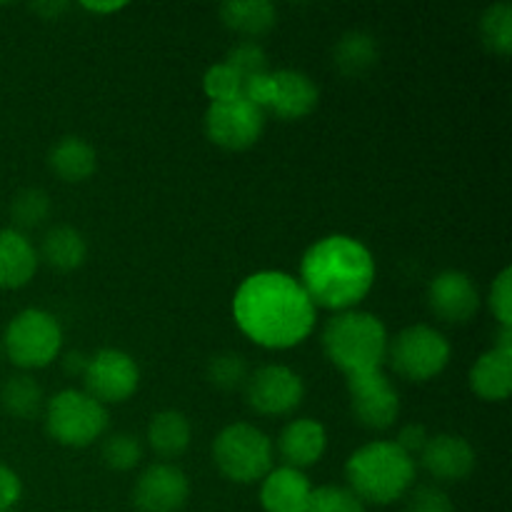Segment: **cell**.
Here are the masks:
<instances>
[{
  "label": "cell",
  "instance_id": "6da1fadb",
  "mask_svg": "<svg viewBox=\"0 0 512 512\" xmlns=\"http://www.w3.org/2000/svg\"><path fill=\"white\" fill-rule=\"evenodd\" d=\"M233 318L240 333L268 350H288L310 338L318 308L298 278L280 270H260L238 285Z\"/></svg>",
  "mask_w": 512,
  "mask_h": 512
},
{
  "label": "cell",
  "instance_id": "7a4b0ae2",
  "mask_svg": "<svg viewBox=\"0 0 512 512\" xmlns=\"http://www.w3.org/2000/svg\"><path fill=\"white\" fill-rule=\"evenodd\" d=\"M375 258L370 248L350 235H328L305 250L300 260V285L315 308L355 310L375 283Z\"/></svg>",
  "mask_w": 512,
  "mask_h": 512
},
{
  "label": "cell",
  "instance_id": "3957f363",
  "mask_svg": "<svg viewBox=\"0 0 512 512\" xmlns=\"http://www.w3.org/2000/svg\"><path fill=\"white\" fill-rule=\"evenodd\" d=\"M345 478L363 503L390 505L413 488L415 458L403 453L393 440H373L350 455Z\"/></svg>",
  "mask_w": 512,
  "mask_h": 512
},
{
  "label": "cell",
  "instance_id": "277c9868",
  "mask_svg": "<svg viewBox=\"0 0 512 512\" xmlns=\"http://www.w3.org/2000/svg\"><path fill=\"white\" fill-rule=\"evenodd\" d=\"M325 358L345 373V378L383 368L388 358V328L383 320L365 310H345L325 323Z\"/></svg>",
  "mask_w": 512,
  "mask_h": 512
},
{
  "label": "cell",
  "instance_id": "5b68a950",
  "mask_svg": "<svg viewBox=\"0 0 512 512\" xmlns=\"http://www.w3.org/2000/svg\"><path fill=\"white\" fill-rule=\"evenodd\" d=\"M108 408L85 390H60L45 403V433L63 448H88L108 430Z\"/></svg>",
  "mask_w": 512,
  "mask_h": 512
},
{
  "label": "cell",
  "instance_id": "8992f818",
  "mask_svg": "<svg viewBox=\"0 0 512 512\" xmlns=\"http://www.w3.org/2000/svg\"><path fill=\"white\" fill-rule=\"evenodd\" d=\"M273 440L250 423H230L215 435L213 463L238 485L260 483L273 470Z\"/></svg>",
  "mask_w": 512,
  "mask_h": 512
},
{
  "label": "cell",
  "instance_id": "52a82bcc",
  "mask_svg": "<svg viewBox=\"0 0 512 512\" xmlns=\"http://www.w3.org/2000/svg\"><path fill=\"white\" fill-rule=\"evenodd\" d=\"M3 353L20 370L48 368L63 348V328L58 318L43 308H25L5 328Z\"/></svg>",
  "mask_w": 512,
  "mask_h": 512
},
{
  "label": "cell",
  "instance_id": "ba28073f",
  "mask_svg": "<svg viewBox=\"0 0 512 512\" xmlns=\"http://www.w3.org/2000/svg\"><path fill=\"white\" fill-rule=\"evenodd\" d=\"M245 98L280 120H303L318 108L320 90L310 75L293 68L268 70L245 80Z\"/></svg>",
  "mask_w": 512,
  "mask_h": 512
},
{
  "label": "cell",
  "instance_id": "9c48e42d",
  "mask_svg": "<svg viewBox=\"0 0 512 512\" xmlns=\"http://www.w3.org/2000/svg\"><path fill=\"white\" fill-rule=\"evenodd\" d=\"M450 340L433 325H408L388 343V363L408 383H428L450 363Z\"/></svg>",
  "mask_w": 512,
  "mask_h": 512
},
{
  "label": "cell",
  "instance_id": "30bf717a",
  "mask_svg": "<svg viewBox=\"0 0 512 512\" xmlns=\"http://www.w3.org/2000/svg\"><path fill=\"white\" fill-rule=\"evenodd\" d=\"M203 125L210 143L240 153V150L253 148L260 140L265 130V113L245 95H240L233 100L210 103L205 110Z\"/></svg>",
  "mask_w": 512,
  "mask_h": 512
},
{
  "label": "cell",
  "instance_id": "8fae6325",
  "mask_svg": "<svg viewBox=\"0 0 512 512\" xmlns=\"http://www.w3.org/2000/svg\"><path fill=\"white\" fill-rule=\"evenodd\" d=\"M85 393L103 405H118L133 398L140 385V368L125 350L103 348L88 355L83 373Z\"/></svg>",
  "mask_w": 512,
  "mask_h": 512
},
{
  "label": "cell",
  "instance_id": "7c38bea8",
  "mask_svg": "<svg viewBox=\"0 0 512 512\" xmlns=\"http://www.w3.org/2000/svg\"><path fill=\"white\" fill-rule=\"evenodd\" d=\"M348 400L353 418L365 430H388L400 418V395L388 375L380 370L350 375Z\"/></svg>",
  "mask_w": 512,
  "mask_h": 512
},
{
  "label": "cell",
  "instance_id": "4fadbf2b",
  "mask_svg": "<svg viewBox=\"0 0 512 512\" xmlns=\"http://www.w3.org/2000/svg\"><path fill=\"white\" fill-rule=\"evenodd\" d=\"M305 398V383L288 365H260L248 375L245 400L258 415L278 418L300 408Z\"/></svg>",
  "mask_w": 512,
  "mask_h": 512
},
{
  "label": "cell",
  "instance_id": "5bb4252c",
  "mask_svg": "<svg viewBox=\"0 0 512 512\" xmlns=\"http://www.w3.org/2000/svg\"><path fill=\"white\" fill-rule=\"evenodd\" d=\"M188 498V475L173 463L148 465L135 480L133 505L138 512H180Z\"/></svg>",
  "mask_w": 512,
  "mask_h": 512
},
{
  "label": "cell",
  "instance_id": "9a60e30c",
  "mask_svg": "<svg viewBox=\"0 0 512 512\" xmlns=\"http://www.w3.org/2000/svg\"><path fill=\"white\" fill-rule=\"evenodd\" d=\"M480 290L463 270H443L428 285V305L438 320L448 325H465L478 315Z\"/></svg>",
  "mask_w": 512,
  "mask_h": 512
},
{
  "label": "cell",
  "instance_id": "2e32d148",
  "mask_svg": "<svg viewBox=\"0 0 512 512\" xmlns=\"http://www.w3.org/2000/svg\"><path fill=\"white\" fill-rule=\"evenodd\" d=\"M470 388L485 403H503L512 393V328H500L498 343L470 368Z\"/></svg>",
  "mask_w": 512,
  "mask_h": 512
},
{
  "label": "cell",
  "instance_id": "e0dca14e",
  "mask_svg": "<svg viewBox=\"0 0 512 512\" xmlns=\"http://www.w3.org/2000/svg\"><path fill=\"white\" fill-rule=\"evenodd\" d=\"M418 458L425 473L440 483H460L473 473L475 463H478V455H475L470 440L455 433H440L428 438Z\"/></svg>",
  "mask_w": 512,
  "mask_h": 512
},
{
  "label": "cell",
  "instance_id": "ac0fdd59",
  "mask_svg": "<svg viewBox=\"0 0 512 512\" xmlns=\"http://www.w3.org/2000/svg\"><path fill=\"white\" fill-rule=\"evenodd\" d=\"M328 450V433L320 420H290L278 435V455L285 468H313Z\"/></svg>",
  "mask_w": 512,
  "mask_h": 512
},
{
  "label": "cell",
  "instance_id": "d6986e66",
  "mask_svg": "<svg viewBox=\"0 0 512 512\" xmlns=\"http://www.w3.org/2000/svg\"><path fill=\"white\" fill-rule=\"evenodd\" d=\"M313 485L303 470L273 468L260 480V505L265 512H305Z\"/></svg>",
  "mask_w": 512,
  "mask_h": 512
},
{
  "label": "cell",
  "instance_id": "ffe728a7",
  "mask_svg": "<svg viewBox=\"0 0 512 512\" xmlns=\"http://www.w3.org/2000/svg\"><path fill=\"white\" fill-rule=\"evenodd\" d=\"M38 250L33 240L15 228H0V290H18L38 273Z\"/></svg>",
  "mask_w": 512,
  "mask_h": 512
},
{
  "label": "cell",
  "instance_id": "44dd1931",
  "mask_svg": "<svg viewBox=\"0 0 512 512\" xmlns=\"http://www.w3.org/2000/svg\"><path fill=\"white\" fill-rule=\"evenodd\" d=\"M48 165L63 183H83L98 170V153L80 135H65L50 148Z\"/></svg>",
  "mask_w": 512,
  "mask_h": 512
},
{
  "label": "cell",
  "instance_id": "7402d4cb",
  "mask_svg": "<svg viewBox=\"0 0 512 512\" xmlns=\"http://www.w3.org/2000/svg\"><path fill=\"white\" fill-rule=\"evenodd\" d=\"M145 440H148L150 450L160 458H180L190 448L193 425H190L188 415L180 413V410H160L150 418Z\"/></svg>",
  "mask_w": 512,
  "mask_h": 512
},
{
  "label": "cell",
  "instance_id": "603a6c76",
  "mask_svg": "<svg viewBox=\"0 0 512 512\" xmlns=\"http://www.w3.org/2000/svg\"><path fill=\"white\" fill-rule=\"evenodd\" d=\"M220 20L228 30L255 40L270 33L278 23V8L268 0H228L220 5Z\"/></svg>",
  "mask_w": 512,
  "mask_h": 512
},
{
  "label": "cell",
  "instance_id": "cb8c5ba5",
  "mask_svg": "<svg viewBox=\"0 0 512 512\" xmlns=\"http://www.w3.org/2000/svg\"><path fill=\"white\" fill-rule=\"evenodd\" d=\"M38 258L58 273H73L88 258V243L73 225H55L43 235Z\"/></svg>",
  "mask_w": 512,
  "mask_h": 512
},
{
  "label": "cell",
  "instance_id": "d4e9b609",
  "mask_svg": "<svg viewBox=\"0 0 512 512\" xmlns=\"http://www.w3.org/2000/svg\"><path fill=\"white\" fill-rule=\"evenodd\" d=\"M0 408L15 420H33L43 413L45 398L38 380L28 373L10 375L0 385Z\"/></svg>",
  "mask_w": 512,
  "mask_h": 512
},
{
  "label": "cell",
  "instance_id": "484cf974",
  "mask_svg": "<svg viewBox=\"0 0 512 512\" xmlns=\"http://www.w3.org/2000/svg\"><path fill=\"white\" fill-rule=\"evenodd\" d=\"M380 48L375 35L365 33V30H350V33L340 35V40L333 48V60L343 75H363L378 63Z\"/></svg>",
  "mask_w": 512,
  "mask_h": 512
},
{
  "label": "cell",
  "instance_id": "4316f807",
  "mask_svg": "<svg viewBox=\"0 0 512 512\" xmlns=\"http://www.w3.org/2000/svg\"><path fill=\"white\" fill-rule=\"evenodd\" d=\"M50 195L43 188H25L10 203V220H13V228L25 233V230H35L50 218Z\"/></svg>",
  "mask_w": 512,
  "mask_h": 512
},
{
  "label": "cell",
  "instance_id": "83f0119b",
  "mask_svg": "<svg viewBox=\"0 0 512 512\" xmlns=\"http://www.w3.org/2000/svg\"><path fill=\"white\" fill-rule=\"evenodd\" d=\"M480 38L485 48L498 55L512 53V8L508 3H495L480 18Z\"/></svg>",
  "mask_w": 512,
  "mask_h": 512
},
{
  "label": "cell",
  "instance_id": "f1b7e54d",
  "mask_svg": "<svg viewBox=\"0 0 512 512\" xmlns=\"http://www.w3.org/2000/svg\"><path fill=\"white\" fill-rule=\"evenodd\" d=\"M100 455L110 470L128 473V470L138 468L140 460H143V443L133 433H113L103 440Z\"/></svg>",
  "mask_w": 512,
  "mask_h": 512
},
{
  "label": "cell",
  "instance_id": "f546056e",
  "mask_svg": "<svg viewBox=\"0 0 512 512\" xmlns=\"http://www.w3.org/2000/svg\"><path fill=\"white\" fill-rule=\"evenodd\" d=\"M248 363L240 353H220L210 358L208 380L218 390H238L248 383Z\"/></svg>",
  "mask_w": 512,
  "mask_h": 512
},
{
  "label": "cell",
  "instance_id": "4dcf8cb0",
  "mask_svg": "<svg viewBox=\"0 0 512 512\" xmlns=\"http://www.w3.org/2000/svg\"><path fill=\"white\" fill-rule=\"evenodd\" d=\"M203 90L210 98V103H220V100L240 98L245 90V80L230 68L228 63H215L205 70L203 75Z\"/></svg>",
  "mask_w": 512,
  "mask_h": 512
},
{
  "label": "cell",
  "instance_id": "1f68e13d",
  "mask_svg": "<svg viewBox=\"0 0 512 512\" xmlns=\"http://www.w3.org/2000/svg\"><path fill=\"white\" fill-rule=\"evenodd\" d=\"M305 512H365V503L350 488L323 485V488H313Z\"/></svg>",
  "mask_w": 512,
  "mask_h": 512
},
{
  "label": "cell",
  "instance_id": "d6a6232c",
  "mask_svg": "<svg viewBox=\"0 0 512 512\" xmlns=\"http://www.w3.org/2000/svg\"><path fill=\"white\" fill-rule=\"evenodd\" d=\"M225 63H228L243 80L268 73V55H265L263 45L255 43V40H240L238 45H233L228 58H225Z\"/></svg>",
  "mask_w": 512,
  "mask_h": 512
},
{
  "label": "cell",
  "instance_id": "836d02e7",
  "mask_svg": "<svg viewBox=\"0 0 512 512\" xmlns=\"http://www.w3.org/2000/svg\"><path fill=\"white\" fill-rule=\"evenodd\" d=\"M490 313L500 323V328H512V270L503 268L493 280L488 293Z\"/></svg>",
  "mask_w": 512,
  "mask_h": 512
},
{
  "label": "cell",
  "instance_id": "e575fe53",
  "mask_svg": "<svg viewBox=\"0 0 512 512\" xmlns=\"http://www.w3.org/2000/svg\"><path fill=\"white\" fill-rule=\"evenodd\" d=\"M405 512H455V508L445 490L435 488V485H420L410 493Z\"/></svg>",
  "mask_w": 512,
  "mask_h": 512
},
{
  "label": "cell",
  "instance_id": "d590c367",
  "mask_svg": "<svg viewBox=\"0 0 512 512\" xmlns=\"http://www.w3.org/2000/svg\"><path fill=\"white\" fill-rule=\"evenodd\" d=\"M23 495V480L13 468L0 463V512H10Z\"/></svg>",
  "mask_w": 512,
  "mask_h": 512
},
{
  "label": "cell",
  "instance_id": "8d00e7d4",
  "mask_svg": "<svg viewBox=\"0 0 512 512\" xmlns=\"http://www.w3.org/2000/svg\"><path fill=\"white\" fill-rule=\"evenodd\" d=\"M428 438H430V435H428V430H425L423 423H408V425H403V428H400L398 438H395L393 443L398 445L403 453H408L410 458H415V455L423 453Z\"/></svg>",
  "mask_w": 512,
  "mask_h": 512
},
{
  "label": "cell",
  "instance_id": "74e56055",
  "mask_svg": "<svg viewBox=\"0 0 512 512\" xmlns=\"http://www.w3.org/2000/svg\"><path fill=\"white\" fill-rule=\"evenodd\" d=\"M63 365H65V373H70V375H80V378H83L85 365H88V355L78 353V350H73V353H65Z\"/></svg>",
  "mask_w": 512,
  "mask_h": 512
},
{
  "label": "cell",
  "instance_id": "f35d334b",
  "mask_svg": "<svg viewBox=\"0 0 512 512\" xmlns=\"http://www.w3.org/2000/svg\"><path fill=\"white\" fill-rule=\"evenodd\" d=\"M83 8L90 13H115V10L123 8V3H85Z\"/></svg>",
  "mask_w": 512,
  "mask_h": 512
},
{
  "label": "cell",
  "instance_id": "ab89813d",
  "mask_svg": "<svg viewBox=\"0 0 512 512\" xmlns=\"http://www.w3.org/2000/svg\"><path fill=\"white\" fill-rule=\"evenodd\" d=\"M0 358H3V343H0Z\"/></svg>",
  "mask_w": 512,
  "mask_h": 512
},
{
  "label": "cell",
  "instance_id": "60d3db41",
  "mask_svg": "<svg viewBox=\"0 0 512 512\" xmlns=\"http://www.w3.org/2000/svg\"><path fill=\"white\" fill-rule=\"evenodd\" d=\"M10 512H13V510H10Z\"/></svg>",
  "mask_w": 512,
  "mask_h": 512
}]
</instances>
